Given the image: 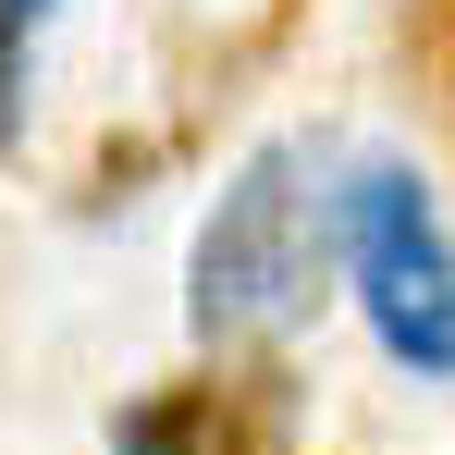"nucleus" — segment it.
Wrapping results in <instances>:
<instances>
[{
  "mask_svg": "<svg viewBox=\"0 0 455 455\" xmlns=\"http://www.w3.org/2000/svg\"><path fill=\"white\" fill-rule=\"evenodd\" d=\"M50 12H62V0H0V86H25V50H37Z\"/></svg>",
  "mask_w": 455,
  "mask_h": 455,
  "instance_id": "nucleus-4",
  "label": "nucleus"
},
{
  "mask_svg": "<svg viewBox=\"0 0 455 455\" xmlns=\"http://www.w3.org/2000/svg\"><path fill=\"white\" fill-rule=\"evenodd\" d=\"M320 283V197H307V148H259L222 185V210L197 222V259H185V320L210 345H246V332H283Z\"/></svg>",
  "mask_w": 455,
  "mask_h": 455,
  "instance_id": "nucleus-1",
  "label": "nucleus"
},
{
  "mask_svg": "<svg viewBox=\"0 0 455 455\" xmlns=\"http://www.w3.org/2000/svg\"><path fill=\"white\" fill-rule=\"evenodd\" d=\"M124 455H246V431H234L222 394H160L124 419Z\"/></svg>",
  "mask_w": 455,
  "mask_h": 455,
  "instance_id": "nucleus-3",
  "label": "nucleus"
},
{
  "mask_svg": "<svg viewBox=\"0 0 455 455\" xmlns=\"http://www.w3.org/2000/svg\"><path fill=\"white\" fill-rule=\"evenodd\" d=\"M332 246H345V271H357L370 332L406 370L455 381V234H443V210H431V185H419L406 160H370V172L332 197Z\"/></svg>",
  "mask_w": 455,
  "mask_h": 455,
  "instance_id": "nucleus-2",
  "label": "nucleus"
},
{
  "mask_svg": "<svg viewBox=\"0 0 455 455\" xmlns=\"http://www.w3.org/2000/svg\"><path fill=\"white\" fill-rule=\"evenodd\" d=\"M0 136H12V86H0Z\"/></svg>",
  "mask_w": 455,
  "mask_h": 455,
  "instance_id": "nucleus-5",
  "label": "nucleus"
}]
</instances>
